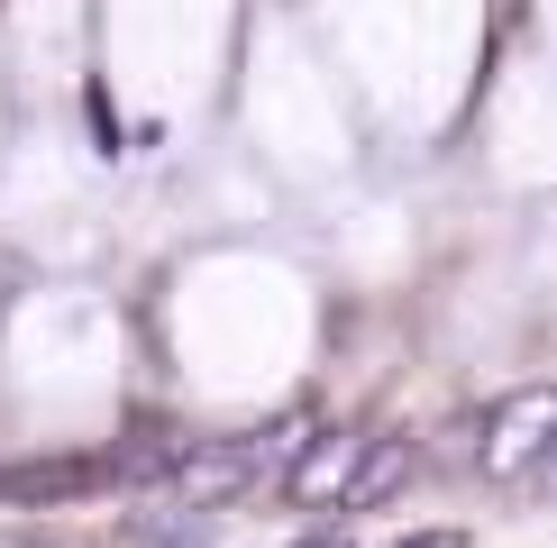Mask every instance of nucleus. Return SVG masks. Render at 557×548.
<instances>
[{"label": "nucleus", "mask_w": 557, "mask_h": 548, "mask_svg": "<svg viewBox=\"0 0 557 548\" xmlns=\"http://www.w3.org/2000/svg\"><path fill=\"white\" fill-rule=\"evenodd\" d=\"M301 548H347V539H301Z\"/></svg>", "instance_id": "obj_3"}, {"label": "nucleus", "mask_w": 557, "mask_h": 548, "mask_svg": "<svg viewBox=\"0 0 557 548\" xmlns=\"http://www.w3.org/2000/svg\"><path fill=\"white\" fill-rule=\"evenodd\" d=\"M411 475V439H357V429H338V439H311L293 457V502H311V512H366V502H384L393 485Z\"/></svg>", "instance_id": "obj_1"}, {"label": "nucleus", "mask_w": 557, "mask_h": 548, "mask_svg": "<svg viewBox=\"0 0 557 548\" xmlns=\"http://www.w3.org/2000/svg\"><path fill=\"white\" fill-rule=\"evenodd\" d=\"M548 429H557V394H548V384H521V394H503L494 411H484V439H475L484 475H494V485H521V475L548 457Z\"/></svg>", "instance_id": "obj_2"}]
</instances>
